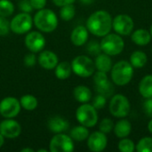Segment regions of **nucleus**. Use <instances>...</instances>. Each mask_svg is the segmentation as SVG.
<instances>
[{"instance_id": "obj_46", "label": "nucleus", "mask_w": 152, "mask_h": 152, "mask_svg": "<svg viewBox=\"0 0 152 152\" xmlns=\"http://www.w3.org/2000/svg\"><path fill=\"white\" fill-rule=\"evenodd\" d=\"M37 151L38 152H47V151H46V150H43V149H41V150H38Z\"/></svg>"}, {"instance_id": "obj_45", "label": "nucleus", "mask_w": 152, "mask_h": 152, "mask_svg": "<svg viewBox=\"0 0 152 152\" xmlns=\"http://www.w3.org/2000/svg\"><path fill=\"white\" fill-rule=\"evenodd\" d=\"M21 152H34V150H32V149H29V148H25V149H22Z\"/></svg>"}, {"instance_id": "obj_14", "label": "nucleus", "mask_w": 152, "mask_h": 152, "mask_svg": "<svg viewBox=\"0 0 152 152\" xmlns=\"http://www.w3.org/2000/svg\"><path fill=\"white\" fill-rule=\"evenodd\" d=\"M108 144L106 134L97 131L89 134L87 138L88 149L93 152H101L104 151Z\"/></svg>"}, {"instance_id": "obj_31", "label": "nucleus", "mask_w": 152, "mask_h": 152, "mask_svg": "<svg viewBox=\"0 0 152 152\" xmlns=\"http://www.w3.org/2000/svg\"><path fill=\"white\" fill-rule=\"evenodd\" d=\"M118 150L121 152H134L135 151V144L131 139L122 138L118 142Z\"/></svg>"}, {"instance_id": "obj_8", "label": "nucleus", "mask_w": 152, "mask_h": 152, "mask_svg": "<svg viewBox=\"0 0 152 152\" xmlns=\"http://www.w3.org/2000/svg\"><path fill=\"white\" fill-rule=\"evenodd\" d=\"M33 24V20L28 12H20L17 14L10 22V29L18 35L28 32Z\"/></svg>"}, {"instance_id": "obj_5", "label": "nucleus", "mask_w": 152, "mask_h": 152, "mask_svg": "<svg viewBox=\"0 0 152 152\" xmlns=\"http://www.w3.org/2000/svg\"><path fill=\"white\" fill-rule=\"evenodd\" d=\"M72 71L80 77H89L95 71L94 61L86 55H78L71 62Z\"/></svg>"}, {"instance_id": "obj_27", "label": "nucleus", "mask_w": 152, "mask_h": 152, "mask_svg": "<svg viewBox=\"0 0 152 152\" xmlns=\"http://www.w3.org/2000/svg\"><path fill=\"white\" fill-rule=\"evenodd\" d=\"M75 14H76V9L73 4L61 6V11H60V16L63 20L69 21L72 20L75 17Z\"/></svg>"}, {"instance_id": "obj_12", "label": "nucleus", "mask_w": 152, "mask_h": 152, "mask_svg": "<svg viewBox=\"0 0 152 152\" xmlns=\"http://www.w3.org/2000/svg\"><path fill=\"white\" fill-rule=\"evenodd\" d=\"M25 45L32 53L41 52L45 45V37L37 31H31L25 37Z\"/></svg>"}, {"instance_id": "obj_20", "label": "nucleus", "mask_w": 152, "mask_h": 152, "mask_svg": "<svg viewBox=\"0 0 152 152\" xmlns=\"http://www.w3.org/2000/svg\"><path fill=\"white\" fill-rule=\"evenodd\" d=\"M95 69L99 71H102L105 73H108L110 71L112 68V61L110 55L106 53H100L96 56L94 61Z\"/></svg>"}, {"instance_id": "obj_32", "label": "nucleus", "mask_w": 152, "mask_h": 152, "mask_svg": "<svg viewBox=\"0 0 152 152\" xmlns=\"http://www.w3.org/2000/svg\"><path fill=\"white\" fill-rule=\"evenodd\" d=\"M109 77L107 76V73L102 72V71H97L96 73H94V82L95 86H99L102 85L106 84L109 82Z\"/></svg>"}, {"instance_id": "obj_3", "label": "nucleus", "mask_w": 152, "mask_h": 152, "mask_svg": "<svg viewBox=\"0 0 152 152\" xmlns=\"http://www.w3.org/2000/svg\"><path fill=\"white\" fill-rule=\"evenodd\" d=\"M33 22L40 31L50 33L56 29L58 26V19L54 12L50 9H41L35 14Z\"/></svg>"}, {"instance_id": "obj_39", "label": "nucleus", "mask_w": 152, "mask_h": 152, "mask_svg": "<svg viewBox=\"0 0 152 152\" xmlns=\"http://www.w3.org/2000/svg\"><path fill=\"white\" fill-rule=\"evenodd\" d=\"M143 111L149 118H152V98L145 100L143 103Z\"/></svg>"}, {"instance_id": "obj_36", "label": "nucleus", "mask_w": 152, "mask_h": 152, "mask_svg": "<svg viewBox=\"0 0 152 152\" xmlns=\"http://www.w3.org/2000/svg\"><path fill=\"white\" fill-rule=\"evenodd\" d=\"M10 31V22L5 17L0 16V36H5Z\"/></svg>"}, {"instance_id": "obj_38", "label": "nucleus", "mask_w": 152, "mask_h": 152, "mask_svg": "<svg viewBox=\"0 0 152 152\" xmlns=\"http://www.w3.org/2000/svg\"><path fill=\"white\" fill-rule=\"evenodd\" d=\"M19 8L22 12H31L33 11V7L29 2V0H20L19 2Z\"/></svg>"}, {"instance_id": "obj_24", "label": "nucleus", "mask_w": 152, "mask_h": 152, "mask_svg": "<svg viewBox=\"0 0 152 152\" xmlns=\"http://www.w3.org/2000/svg\"><path fill=\"white\" fill-rule=\"evenodd\" d=\"M55 69V77L61 80L67 79L69 77L72 72L71 64L68 61H61L57 64V66L54 68Z\"/></svg>"}, {"instance_id": "obj_29", "label": "nucleus", "mask_w": 152, "mask_h": 152, "mask_svg": "<svg viewBox=\"0 0 152 152\" xmlns=\"http://www.w3.org/2000/svg\"><path fill=\"white\" fill-rule=\"evenodd\" d=\"M95 91L99 94H102V95L105 96L106 98H108V97H110V96H112L114 94L115 88H114L113 84L110 81H109L104 85L95 86Z\"/></svg>"}, {"instance_id": "obj_34", "label": "nucleus", "mask_w": 152, "mask_h": 152, "mask_svg": "<svg viewBox=\"0 0 152 152\" xmlns=\"http://www.w3.org/2000/svg\"><path fill=\"white\" fill-rule=\"evenodd\" d=\"M86 50L89 53V54L94 55V56H97L98 54H100L102 53L101 45L97 41H91V42H89V44L87 45Z\"/></svg>"}, {"instance_id": "obj_40", "label": "nucleus", "mask_w": 152, "mask_h": 152, "mask_svg": "<svg viewBox=\"0 0 152 152\" xmlns=\"http://www.w3.org/2000/svg\"><path fill=\"white\" fill-rule=\"evenodd\" d=\"M33 9L36 10H41L45 8L46 4V0H29Z\"/></svg>"}, {"instance_id": "obj_18", "label": "nucleus", "mask_w": 152, "mask_h": 152, "mask_svg": "<svg viewBox=\"0 0 152 152\" xmlns=\"http://www.w3.org/2000/svg\"><path fill=\"white\" fill-rule=\"evenodd\" d=\"M113 131L118 138H126L132 132V125L129 120L123 118L119 121H118L116 125H114Z\"/></svg>"}, {"instance_id": "obj_47", "label": "nucleus", "mask_w": 152, "mask_h": 152, "mask_svg": "<svg viewBox=\"0 0 152 152\" xmlns=\"http://www.w3.org/2000/svg\"><path fill=\"white\" fill-rule=\"evenodd\" d=\"M150 33H151V37H152V24H151V28H150Z\"/></svg>"}, {"instance_id": "obj_30", "label": "nucleus", "mask_w": 152, "mask_h": 152, "mask_svg": "<svg viewBox=\"0 0 152 152\" xmlns=\"http://www.w3.org/2000/svg\"><path fill=\"white\" fill-rule=\"evenodd\" d=\"M138 152H152V137H143L135 145Z\"/></svg>"}, {"instance_id": "obj_37", "label": "nucleus", "mask_w": 152, "mask_h": 152, "mask_svg": "<svg viewBox=\"0 0 152 152\" xmlns=\"http://www.w3.org/2000/svg\"><path fill=\"white\" fill-rule=\"evenodd\" d=\"M36 63H37V56H36L35 53L31 52V53L25 55V57H24V64L27 67H28V68L34 67Z\"/></svg>"}, {"instance_id": "obj_9", "label": "nucleus", "mask_w": 152, "mask_h": 152, "mask_svg": "<svg viewBox=\"0 0 152 152\" xmlns=\"http://www.w3.org/2000/svg\"><path fill=\"white\" fill-rule=\"evenodd\" d=\"M49 148L52 152H72L74 142L70 136L63 133L56 134L50 141Z\"/></svg>"}, {"instance_id": "obj_15", "label": "nucleus", "mask_w": 152, "mask_h": 152, "mask_svg": "<svg viewBox=\"0 0 152 152\" xmlns=\"http://www.w3.org/2000/svg\"><path fill=\"white\" fill-rule=\"evenodd\" d=\"M38 63L45 69H53L58 62V56L52 51H41L38 56Z\"/></svg>"}, {"instance_id": "obj_1", "label": "nucleus", "mask_w": 152, "mask_h": 152, "mask_svg": "<svg viewBox=\"0 0 152 152\" xmlns=\"http://www.w3.org/2000/svg\"><path fill=\"white\" fill-rule=\"evenodd\" d=\"M86 28L93 35L102 37L109 34L112 28V17L107 11H96L87 19Z\"/></svg>"}, {"instance_id": "obj_13", "label": "nucleus", "mask_w": 152, "mask_h": 152, "mask_svg": "<svg viewBox=\"0 0 152 152\" xmlns=\"http://www.w3.org/2000/svg\"><path fill=\"white\" fill-rule=\"evenodd\" d=\"M21 133L20 125L12 118H6L0 124V134L8 139L17 138Z\"/></svg>"}, {"instance_id": "obj_25", "label": "nucleus", "mask_w": 152, "mask_h": 152, "mask_svg": "<svg viewBox=\"0 0 152 152\" xmlns=\"http://www.w3.org/2000/svg\"><path fill=\"white\" fill-rule=\"evenodd\" d=\"M69 134L73 141L83 142L88 138L89 131L86 126L81 125V126H75L74 128H72Z\"/></svg>"}, {"instance_id": "obj_4", "label": "nucleus", "mask_w": 152, "mask_h": 152, "mask_svg": "<svg viewBox=\"0 0 152 152\" xmlns=\"http://www.w3.org/2000/svg\"><path fill=\"white\" fill-rule=\"evenodd\" d=\"M102 37L103 38L100 43L102 52L110 56H115L123 52L125 48V41L120 35L110 32Z\"/></svg>"}, {"instance_id": "obj_44", "label": "nucleus", "mask_w": 152, "mask_h": 152, "mask_svg": "<svg viewBox=\"0 0 152 152\" xmlns=\"http://www.w3.org/2000/svg\"><path fill=\"white\" fill-rule=\"evenodd\" d=\"M148 129H149L150 133L152 134V118H151V121H150V122H149V124H148Z\"/></svg>"}, {"instance_id": "obj_42", "label": "nucleus", "mask_w": 152, "mask_h": 152, "mask_svg": "<svg viewBox=\"0 0 152 152\" xmlns=\"http://www.w3.org/2000/svg\"><path fill=\"white\" fill-rule=\"evenodd\" d=\"M94 0H80V2L84 4H91Z\"/></svg>"}, {"instance_id": "obj_26", "label": "nucleus", "mask_w": 152, "mask_h": 152, "mask_svg": "<svg viewBox=\"0 0 152 152\" xmlns=\"http://www.w3.org/2000/svg\"><path fill=\"white\" fill-rule=\"evenodd\" d=\"M20 103L24 110L32 111L37 107V99L31 94H25L20 98Z\"/></svg>"}, {"instance_id": "obj_6", "label": "nucleus", "mask_w": 152, "mask_h": 152, "mask_svg": "<svg viewBox=\"0 0 152 152\" xmlns=\"http://www.w3.org/2000/svg\"><path fill=\"white\" fill-rule=\"evenodd\" d=\"M110 114L118 118H123L128 116L131 110L130 102L126 96L121 94H114L111 96L109 105Z\"/></svg>"}, {"instance_id": "obj_35", "label": "nucleus", "mask_w": 152, "mask_h": 152, "mask_svg": "<svg viewBox=\"0 0 152 152\" xmlns=\"http://www.w3.org/2000/svg\"><path fill=\"white\" fill-rule=\"evenodd\" d=\"M107 103V98L102 94H97L94 99H93V106L96 109V110H101L102 108L105 107Z\"/></svg>"}, {"instance_id": "obj_16", "label": "nucleus", "mask_w": 152, "mask_h": 152, "mask_svg": "<svg viewBox=\"0 0 152 152\" xmlns=\"http://www.w3.org/2000/svg\"><path fill=\"white\" fill-rule=\"evenodd\" d=\"M88 29L85 26H77L76 27L70 35V40L72 44L76 46H82L84 45L88 40Z\"/></svg>"}, {"instance_id": "obj_7", "label": "nucleus", "mask_w": 152, "mask_h": 152, "mask_svg": "<svg viewBox=\"0 0 152 152\" xmlns=\"http://www.w3.org/2000/svg\"><path fill=\"white\" fill-rule=\"evenodd\" d=\"M77 120L82 125L88 127H94L98 122L97 110L91 104L82 103L76 111Z\"/></svg>"}, {"instance_id": "obj_21", "label": "nucleus", "mask_w": 152, "mask_h": 152, "mask_svg": "<svg viewBox=\"0 0 152 152\" xmlns=\"http://www.w3.org/2000/svg\"><path fill=\"white\" fill-rule=\"evenodd\" d=\"M74 98L80 103L89 102L92 99V92L86 86H77L73 91Z\"/></svg>"}, {"instance_id": "obj_23", "label": "nucleus", "mask_w": 152, "mask_h": 152, "mask_svg": "<svg viewBox=\"0 0 152 152\" xmlns=\"http://www.w3.org/2000/svg\"><path fill=\"white\" fill-rule=\"evenodd\" d=\"M148 61L147 54L142 51H134L130 56V63L135 69H142L143 68Z\"/></svg>"}, {"instance_id": "obj_28", "label": "nucleus", "mask_w": 152, "mask_h": 152, "mask_svg": "<svg viewBox=\"0 0 152 152\" xmlns=\"http://www.w3.org/2000/svg\"><path fill=\"white\" fill-rule=\"evenodd\" d=\"M14 12V5L10 0H0V16L9 17Z\"/></svg>"}, {"instance_id": "obj_43", "label": "nucleus", "mask_w": 152, "mask_h": 152, "mask_svg": "<svg viewBox=\"0 0 152 152\" xmlns=\"http://www.w3.org/2000/svg\"><path fill=\"white\" fill-rule=\"evenodd\" d=\"M4 137L0 134V148L4 145Z\"/></svg>"}, {"instance_id": "obj_33", "label": "nucleus", "mask_w": 152, "mask_h": 152, "mask_svg": "<svg viewBox=\"0 0 152 152\" xmlns=\"http://www.w3.org/2000/svg\"><path fill=\"white\" fill-rule=\"evenodd\" d=\"M114 128V123L110 118H104L99 125V130L104 134H110Z\"/></svg>"}, {"instance_id": "obj_19", "label": "nucleus", "mask_w": 152, "mask_h": 152, "mask_svg": "<svg viewBox=\"0 0 152 152\" xmlns=\"http://www.w3.org/2000/svg\"><path fill=\"white\" fill-rule=\"evenodd\" d=\"M151 38V35L150 31L145 28L136 29L132 33V36H131L132 41L135 45H140V46H144V45H147L148 44H150Z\"/></svg>"}, {"instance_id": "obj_41", "label": "nucleus", "mask_w": 152, "mask_h": 152, "mask_svg": "<svg viewBox=\"0 0 152 152\" xmlns=\"http://www.w3.org/2000/svg\"><path fill=\"white\" fill-rule=\"evenodd\" d=\"M76 0H53V2L54 3V4L56 6H63L66 4H73Z\"/></svg>"}, {"instance_id": "obj_10", "label": "nucleus", "mask_w": 152, "mask_h": 152, "mask_svg": "<svg viewBox=\"0 0 152 152\" xmlns=\"http://www.w3.org/2000/svg\"><path fill=\"white\" fill-rule=\"evenodd\" d=\"M134 20L128 14H118L112 20V28L120 36H128L134 30Z\"/></svg>"}, {"instance_id": "obj_11", "label": "nucleus", "mask_w": 152, "mask_h": 152, "mask_svg": "<svg viewBox=\"0 0 152 152\" xmlns=\"http://www.w3.org/2000/svg\"><path fill=\"white\" fill-rule=\"evenodd\" d=\"M20 103L14 97H6L0 102V115L4 118H13L20 111Z\"/></svg>"}, {"instance_id": "obj_22", "label": "nucleus", "mask_w": 152, "mask_h": 152, "mask_svg": "<svg viewBox=\"0 0 152 152\" xmlns=\"http://www.w3.org/2000/svg\"><path fill=\"white\" fill-rule=\"evenodd\" d=\"M139 92L145 98H152V75H147L142 78L139 84Z\"/></svg>"}, {"instance_id": "obj_17", "label": "nucleus", "mask_w": 152, "mask_h": 152, "mask_svg": "<svg viewBox=\"0 0 152 152\" xmlns=\"http://www.w3.org/2000/svg\"><path fill=\"white\" fill-rule=\"evenodd\" d=\"M47 126H48L49 130L54 134L64 133L69 127V122L66 119H64L59 116H55V117L49 118V120L47 122Z\"/></svg>"}, {"instance_id": "obj_2", "label": "nucleus", "mask_w": 152, "mask_h": 152, "mask_svg": "<svg viewBox=\"0 0 152 152\" xmlns=\"http://www.w3.org/2000/svg\"><path fill=\"white\" fill-rule=\"evenodd\" d=\"M134 76V67L127 61H120L114 64L110 69V77L112 82L123 86L130 83Z\"/></svg>"}]
</instances>
